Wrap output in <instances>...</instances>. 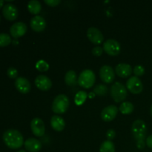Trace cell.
Segmentation results:
<instances>
[{
	"label": "cell",
	"mask_w": 152,
	"mask_h": 152,
	"mask_svg": "<svg viewBox=\"0 0 152 152\" xmlns=\"http://www.w3.org/2000/svg\"><path fill=\"white\" fill-rule=\"evenodd\" d=\"M133 73L135 77H141L145 74V68L142 65H136L133 69Z\"/></svg>",
	"instance_id": "obj_28"
},
{
	"label": "cell",
	"mask_w": 152,
	"mask_h": 152,
	"mask_svg": "<svg viewBox=\"0 0 152 152\" xmlns=\"http://www.w3.org/2000/svg\"><path fill=\"white\" fill-rule=\"evenodd\" d=\"M126 88L131 93L139 94L143 90V85L137 77H132L126 82Z\"/></svg>",
	"instance_id": "obj_7"
},
{
	"label": "cell",
	"mask_w": 152,
	"mask_h": 152,
	"mask_svg": "<svg viewBox=\"0 0 152 152\" xmlns=\"http://www.w3.org/2000/svg\"><path fill=\"white\" fill-rule=\"evenodd\" d=\"M34 83H35L36 86L39 90L43 91H47L50 90L52 87L51 80L47 76L39 75L35 79Z\"/></svg>",
	"instance_id": "obj_13"
},
{
	"label": "cell",
	"mask_w": 152,
	"mask_h": 152,
	"mask_svg": "<svg viewBox=\"0 0 152 152\" xmlns=\"http://www.w3.org/2000/svg\"><path fill=\"white\" fill-rule=\"evenodd\" d=\"M11 37L5 33L0 34V47H5L11 43Z\"/></svg>",
	"instance_id": "obj_25"
},
{
	"label": "cell",
	"mask_w": 152,
	"mask_h": 152,
	"mask_svg": "<svg viewBox=\"0 0 152 152\" xmlns=\"http://www.w3.org/2000/svg\"><path fill=\"white\" fill-rule=\"evenodd\" d=\"M117 113H118V108L116 105H108L103 108L101 112V118L105 122H111L116 118Z\"/></svg>",
	"instance_id": "obj_10"
},
{
	"label": "cell",
	"mask_w": 152,
	"mask_h": 152,
	"mask_svg": "<svg viewBox=\"0 0 152 152\" xmlns=\"http://www.w3.org/2000/svg\"><path fill=\"white\" fill-rule=\"evenodd\" d=\"M145 143H146V145H148V148H151L152 149V135H150V136H148V137H147L146 141H145Z\"/></svg>",
	"instance_id": "obj_33"
},
{
	"label": "cell",
	"mask_w": 152,
	"mask_h": 152,
	"mask_svg": "<svg viewBox=\"0 0 152 152\" xmlns=\"http://www.w3.org/2000/svg\"><path fill=\"white\" fill-rule=\"evenodd\" d=\"M45 3L50 7H56L61 3L60 0H45Z\"/></svg>",
	"instance_id": "obj_31"
},
{
	"label": "cell",
	"mask_w": 152,
	"mask_h": 152,
	"mask_svg": "<svg viewBox=\"0 0 152 152\" xmlns=\"http://www.w3.org/2000/svg\"><path fill=\"white\" fill-rule=\"evenodd\" d=\"M108 92V88L104 85H97L94 89V93L98 96H105Z\"/></svg>",
	"instance_id": "obj_26"
},
{
	"label": "cell",
	"mask_w": 152,
	"mask_h": 152,
	"mask_svg": "<svg viewBox=\"0 0 152 152\" xmlns=\"http://www.w3.org/2000/svg\"><path fill=\"white\" fill-rule=\"evenodd\" d=\"M65 82L68 86H74L77 83H78V80H77V73L73 70H70L65 74Z\"/></svg>",
	"instance_id": "obj_20"
},
{
	"label": "cell",
	"mask_w": 152,
	"mask_h": 152,
	"mask_svg": "<svg viewBox=\"0 0 152 152\" xmlns=\"http://www.w3.org/2000/svg\"><path fill=\"white\" fill-rule=\"evenodd\" d=\"M111 95L116 102H121L126 99L128 95L126 88L120 82H116L111 88Z\"/></svg>",
	"instance_id": "obj_4"
},
{
	"label": "cell",
	"mask_w": 152,
	"mask_h": 152,
	"mask_svg": "<svg viewBox=\"0 0 152 152\" xmlns=\"http://www.w3.org/2000/svg\"><path fill=\"white\" fill-rule=\"evenodd\" d=\"M7 74L10 79H17L18 78V71L15 68L10 67L7 69Z\"/></svg>",
	"instance_id": "obj_29"
},
{
	"label": "cell",
	"mask_w": 152,
	"mask_h": 152,
	"mask_svg": "<svg viewBox=\"0 0 152 152\" xmlns=\"http://www.w3.org/2000/svg\"><path fill=\"white\" fill-rule=\"evenodd\" d=\"M31 129L33 134L38 137H43L45 133V126L44 122L39 117L33 119L31 123Z\"/></svg>",
	"instance_id": "obj_8"
},
{
	"label": "cell",
	"mask_w": 152,
	"mask_h": 152,
	"mask_svg": "<svg viewBox=\"0 0 152 152\" xmlns=\"http://www.w3.org/2000/svg\"><path fill=\"white\" fill-rule=\"evenodd\" d=\"M132 134L137 141V146L139 149H143L145 146V137L147 134V126L145 122L141 120H137L132 126Z\"/></svg>",
	"instance_id": "obj_1"
},
{
	"label": "cell",
	"mask_w": 152,
	"mask_h": 152,
	"mask_svg": "<svg viewBox=\"0 0 152 152\" xmlns=\"http://www.w3.org/2000/svg\"><path fill=\"white\" fill-rule=\"evenodd\" d=\"M106 137L108 138V140L111 141L114 140L116 137V132L114 129H108L106 132Z\"/></svg>",
	"instance_id": "obj_32"
},
{
	"label": "cell",
	"mask_w": 152,
	"mask_h": 152,
	"mask_svg": "<svg viewBox=\"0 0 152 152\" xmlns=\"http://www.w3.org/2000/svg\"><path fill=\"white\" fill-rule=\"evenodd\" d=\"M115 72L117 76L121 78H127L131 76L133 72L132 66L129 64L120 63L117 65L115 68Z\"/></svg>",
	"instance_id": "obj_17"
},
{
	"label": "cell",
	"mask_w": 152,
	"mask_h": 152,
	"mask_svg": "<svg viewBox=\"0 0 152 152\" xmlns=\"http://www.w3.org/2000/svg\"><path fill=\"white\" fill-rule=\"evenodd\" d=\"M102 53H103V48H101L99 46H96V47L94 48L93 50H92V53L96 56H101Z\"/></svg>",
	"instance_id": "obj_30"
},
{
	"label": "cell",
	"mask_w": 152,
	"mask_h": 152,
	"mask_svg": "<svg viewBox=\"0 0 152 152\" xmlns=\"http://www.w3.org/2000/svg\"><path fill=\"white\" fill-rule=\"evenodd\" d=\"M70 102L68 96L65 94H59L55 97L52 104V111L55 114H62L66 112L69 107Z\"/></svg>",
	"instance_id": "obj_3"
},
{
	"label": "cell",
	"mask_w": 152,
	"mask_h": 152,
	"mask_svg": "<svg viewBox=\"0 0 152 152\" xmlns=\"http://www.w3.org/2000/svg\"><path fill=\"white\" fill-rule=\"evenodd\" d=\"M99 152H115L114 144L110 140H105L101 144Z\"/></svg>",
	"instance_id": "obj_23"
},
{
	"label": "cell",
	"mask_w": 152,
	"mask_h": 152,
	"mask_svg": "<svg viewBox=\"0 0 152 152\" xmlns=\"http://www.w3.org/2000/svg\"><path fill=\"white\" fill-rule=\"evenodd\" d=\"M17 152H26L25 151V150H19V151H18Z\"/></svg>",
	"instance_id": "obj_35"
},
{
	"label": "cell",
	"mask_w": 152,
	"mask_h": 152,
	"mask_svg": "<svg viewBox=\"0 0 152 152\" xmlns=\"http://www.w3.org/2000/svg\"><path fill=\"white\" fill-rule=\"evenodd\" d=\"M96 80L95 74L91 70L86 69L82 71L78 77V84L84 88H90L94 86Z\"/></svg>",
	"instance_id": "obj_5"
},
{
	"label": "cell",
	"mask_w": 152,
	"mask_h": 152,
	"mask_svg": "<svg viewBox=\"0 0 152 152\" xmlns=\"http://www.w3.org/2000/svg\"><path fill=\"white\" fill-rule=\"evenodd\" d=\"M28 30L26 24L22 22H18L13 24L10 28V33L12 37L15 39L22 37L25 35Z\"/></svg>",
	"instance_id": "obj_11"
},
{
	"label": "cell",
	"mask_w": 152,
	"mask_h": 152,
	"mask_svg": "<svg viewBox=\"0 0 152 152\" xmlns=\"http://www.w3.org/2000/svg\"><path fill=\"white\" fill-rule=\"evenodd\" d=\"M50 125L53 129L56 132H62L65 127V122L62 117L53 115L50 119Z\"/></svg>",
	"instance_id": "obj_19"
},
{
	"label": "cell",
	"mask_w": 152,
	"mask_h": 152,
	"mask_svg": "<svg viewBox=\"0 0 152 152\" xmlns=\"http://www.w3.org/2000/svg\"><path fill=\"white\" fill-rule=\"evenodd\" d=\"M134 109V106L130 102H124L120 105L119 110L123 114H132Z\"/></svg>",
	"instance_id": "obj_22"
},
{
	"label": "cell",
	"mask_w": 152,
	"mask_h": 152,
	"mask_svg": "<svg viewBox=\"0 0 152 152\" xmlns=\"http://www.w3.org/2000/svg\"><path fill=\"white\" fill-rule=\"evenodd\" d=\"M30 25L33 31L36 32H42L45 29L47 23H46L45 19L42 16H35L31 19Z\"/></svg>",
	"instance_id": "obj_14"
},
{
	"label": "cell",
	"mask_w": 152,
	"mask_h": 152,
	"mask_svg": "<svg viewBox=\"0 0 152 152\" xmlns=\"http://www.w3.org/2000/svg\"><path fill=\"white\" fill-rule=\"evenodd\" d=\"M88 97V94L86 91H80L76 94L75 98H74V102L77 105H82Z\"/></svg>",
	"instance_id": "obj_24"
},
{
	"label": "cell",
	"mask_w": 152,
	"mask_h": 152,
	"mask_svg": "<svg viewBox=\"0 0 152 152\" xmlns=\"http://www.w3.org/2000/svg\"><path fill=\"white\" fill-rule=\"evenodd\" d=\"M28 9L31 14L37 15L41 12V3L37 0H31L28 4Z\"/></svg>",
	"instance_id": "obj_21"
},
{
	"label": "cell",
	"mask_w": 152,
	"mask_h": 152,
	"mask_svg": "<svg viewBox=\"0 0 152 152\" xmlns=\"http://www.w3.org/2000/svg\"><path fill=\"white\" fill-rule=\"evenodd\" d=\"M25 148L29 152H39L42 148V143L35 138H28L24 143Z\"/></svg>",
	"instance_id": "obj_18"
},
{
	"label": "cell",
	"mask_w": 152,
	"mask_h": 152,
	"mask_svg": "<svg viewBox=\"0 0 152 152\" xmlns=\"http://www.w3.org/2000/svg\"><path fill=\"white\" fill-rule=\"evenodd\" d=\"M0 21H1V17H0Z\"/></svg>",
	"instance_id": "obj_37"
},
{
	"label": "cell",
	"mask_w": 152,
	"mask_h": 152,
	"mask_svg": "<svg viewBox=\"0 0 152 152\" xmlns=\"http://www.w3.org/2000/svg\"><path fill=\"white\" fill-rule=\"evenodd\" d=\"M103 50L110 56H117L120 53L121 47L117 40L109 39L103 43Z\"/></svg>",
	"instance_id": "obj_6"
},
{
	"label": "cell",
	"mask_w": 152,
	"mask_h": 152,
	"mask_svg": "<svg viewBox=\"0 0 152 152\" xmlns=\"http://www.w3.org/2000/svg\"><path fill=\"white\" fill-rule=\"evenodd\" d=\"M36 68L40 72H45V71H48L49 65L45 61L39 60L36 64Z\"/></svg>",
	"instance_id": "obj_27"
},
{
	"label": "cell",
	"mask_w": 152,
	"mask_h": 152,
	"mask_svg": "<svg viewBox=\"0 0 152 152\" xmlns=\"http://www.w3.org/2000/svg\"><path fill=\"white\" fill-rule=\"evenodd\" d=\"M15 87L17 89L18 91L23 94H26L29 93L31 88L30 82L26 78L22 77H18L17 79H16Z\"/></svg>",
	"instance_id": "obj_15"
},
{
	"label": "cell",
	"mask_w": 152,
	"mask_h": 152,
	"mask_svg": "<svg viewBox=\"0 0 152 152\" xmlns=\"http://www.w3.org/2000/svg\"><path fill=\"white\" fill-rule=\"evenodd\" d=\"M2 13L4 17L9 21H13L17 18V7L13 4H6L2 9Z\"/></svg>",
	"instance_id": "obj_16"
},
{
	"label": "cell",
	"mask_w": 152,
	"mask_h": 152,
	"mask_svg": "<svg viewBox=\"0 0 152 152\" xmlns=\"http://www.w3.org/2000/svg\"><path fill=\"white\" fill-rule=\"evenodd\" d=\"M2 6L4 7V1L3 0H0V8H1Z\"/></svg>",
	"instance_id": "obj_34"
},
{
	"label": "cell",
	"mask_w": 152,
	"mask_h": 152,
	"mask_svg": "<svg viewBox=\"0 0 152 152\" xmlns=\"http://www.w3.org/2000/svg\"><path fill=\"white\" fill-rule=\"evenodd\" d=\"M3 140L11 149H18L23 145L24 138L22 134L16 129H7L3 134Z\"/></svg>",
	"instance_id": "obj_2"
},
{
	"label": "cell",
	"mask_w": 152,
	"mask_h": 152,
	"mask_svg": "<svg viewBox=\"0 0 152 152\" xmlns=\"http://www.w3.org/2000/svg\"><path fill=\"white\" fill-rule=\"evenodd\" d=\"M150 112H151V117H152V105H151V110H150Z\"/></svg>",
	"instance_id": "obj_36"
},
{
	"label": "cell",
	"mask_w": 152,
	"mask_h": 152,
	"mask_svg": "<svg viewBox=\"0 0 152 152\" xmlns=\"http://www.w3.org/2000/svg\"><path fill=\"white\" fill-rule=\"evenodd\" d=\"M99 77L103 83L110 84V83H112L114 80L115 74L111 66L103 65L102 67H101L100 70H99Z\"/></svg>",
	"instance_id": "obj_9"
},
{
	"label": "cell",
	"mask_w": 152,
	"mask_h": 152,
	"mask_svg": "<svg viewBox=\"0 0 152 152\" xmlns=\"http://www.w3.org/2000/svg\"><path fill=\"white\" fill-rule=\"evenodd\" d=\"M87 37L94 45H100L104 40V37L102 32L94 27H91L88 29Z\"/></svg>",
	"instance_id": "obj_12"
}]
</instances>
